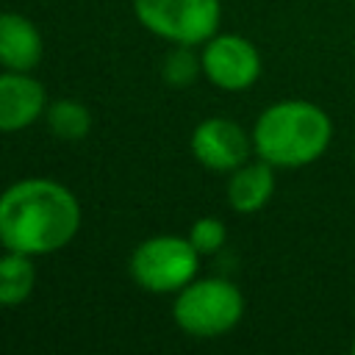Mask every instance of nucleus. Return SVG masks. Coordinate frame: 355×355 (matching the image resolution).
Masks as SVG:
<instances>
[{
    "mask_svg": "<svg viewBox=\"0 0 355 355\" xmlns=\"http://www.w3.org/2000/svg\"><path fill=\"white\" fill-rule=\"evenodd\" d=\"M200 69H202V61L189 50V44H180V47H175V50L166 55V61H164V80H166L169 86L183 89V86L194 83V78H197Z\"/></svg>",
    "mask_w": 355,
    "mask_h": 355,
    "instance_id": "nucleus-13",
    "label": "nucleus"
},
{
    "mask_svg": "<svg viewBox=\"0 0 355 355\" xmlns=\"http://www.w3.org/2000/svg\"><path fill=\"white\" fill-rule=\"evenodd\" d=\"M172 313L183 333L197 338H214L241 322L244 297L230 280L222 277L191 280L178 291Z\"/></svg>",
    "mask_w": 355,
    "mask_h": 355,
    "instance_id": "nucleus-3",
    "label": "nucleus"
},
{
    "mask_svg": "<svg viewBox=\"0 0 355 355\" xmlns=\"http://www.w3.org/2000/svg\"><path fill=\"white\" fill-rule=\"evenodd\" d=\"M252 150H255L252 136H247L244 128L236 125L233 119L211 116V119L200 122L191 133L194 158L214 172H233L236 166L250 161Z\"/></svg>",
    "mask_w": 355,
    "mask_h": 355,
    "instance_id": "nucleus-7",
    "label": "nucleus"
},
{
    "mask_svg": "<svg viewBox=\"0 0 355 355\" xmlns=\"http://www.w3.org/2000/svg\"><path fill=\"white\" fill-rule=\"evenodd\" d=\"M47 125H50V130L58 139L75 141V139H83L89 133L92 116H89V108L83 103H78V100H58L47 111Z\"/></svg>",
    "mask_w": 355,
    "mask_h": 355,
    "instance_id": "nucleus-12",
    "label": "nucleus"
},
{
    "mask_svg": "<svg viewBox=\"0 0 355 355\" xmlns=\"http://www.w3.org/2000/svg\"><path fill=\"white\" fill-rule=\"evenodd\" d=\"M200 252L189 239L155 236L141 241L130 255V275L147 291H178L189 286L197 275Z\"/></svg>",
    "mask_w": 355,
    "mask_h": 355,
    "instance_id": "nucleus-4",
    "label": "nucleus"
},
{
    "mask_svg": "<svg viewBox=\"0 0 355 355\" xmlns=\"http://www.w3.org/2000/svg\"><path fill=\"white\" fill-rule=\"evenodd\" d=\"M349 349H352V355H355V338H352V344H349Z\"/></svg>",
    "mask_w": 355,
    "mask_h": 355,
    "instance_id": "nucleus-15",
    "label": "nucleus"
},
{
    "mask_svg": "<svg viewBox=\"0 0 355 355\" xmlns=\"http://www.w3.org/2000/svg\"><path fill=\"white\" fill-rule=\"evenodd\" d=\"M42 33L22 14H0V64L28 72L42 61Z\"/></svg>",
    "mask_w": 355,
    "mask_h": 355,
    "instance_id": "nucleus-9",
    "label": "nucleus"
},
{
    "mask_svg": "<svg viewBox=\"0 0 355 355\" xmlns=\"http://www.w3.org/2000/svg\"><path fill=\"white\" fill-rule=\"evenodd\" d=\"M80 225L75 194L44 178L8 186L0 194V244L25 255H47L72 241Z\"/></svg>",
    "mask_w": 355,
    "mask_h": 355,
    "instance_id": "nucleus-1",
    "label": "nucleus"
},
{
    "mask_svg": "<svg viewBox=\"0 0 355 355\" xmlns=\"http://www.w3.org/2000/svg\"><path fill=\"white\" fill-rule=\"evenodd\" d=\"M225 239H227V230H225V225H222L216 216H202V219H197V222L191 225V233H189V241L194 244V250H197L200 255L216 252V250L225 244Z\"/></svg>",
    "mask_w": 355,
    "mask_h": 355,
    "instance_id": "nucleus-14",
    "label": "nucleus"
},
{
    "mask_svg": "<svg viewBox=\"0 0 355 355\" xmlns=\"http://www.w3.org/2000/svg\"><path fill=\"white\" fill-rule=\"evenodd\" d=\"M200 61L205 78L225 92H244L261 75V55L255 44L239 33H214L202 47Z\"/></svg>",
    "mask_w": 355,
    "mask_h": 355,
    "instance_id": "nucleus-6",
    "label": "nucleus"
},
{
    "mask_svg": "<svg viewBox=\"0 0 355 355\" xmlns=\"http://www.w3.org/2000/svg\"><path fill=\"white\" fill-rule=\"evenodd\" d=\"M275 194V166L263 158L247 161L230 172L227 180V200L230 208L239 214L261 211Z\"/></svg>",
    "mask_w": 355,
    "mask_h": 355,
    "instance_id": "nucleus-10",
    "label": "nucleus"
},
{
    "mask_svg": "<svg viewBox=\"0 0 355 355\" xmlns=\"http://www.w3.org/2000/svg\"><path fill=\"white\" fill-rule=\"evenodd\" d=\"M333 139V119L311 100H280L261 111L252 128L255 155L272 166H308L324 155Z\"/></svg>",
    "mask_w": 355,
    "mask_h": 355,
    "instance_id": "nucleus-2",
    "label": "nucleus"
},
{
    "mask_svg": "<svg viewBox=\"0 0 355 355\" xmlns=\"http://www.w3.org/2000/svg\"><path fill=\"white\" fill-rule=\"evenodd\" d=\"M33 280L36 272L31 255L8 250V255L0 258V305H19L22 300H28Z\"/></svg>",
    "mask_w": 355,
    "mask_h": 355,
    "instance_id": "nucleus-11",
    "label": "nucleus"
},
{
    "mask_svg": "<svg viewBox=\"0 0 355 355\" xmlns=\"http://www.w3.org/2000/svg\"><path fill=\"white\" fill-rule=\"evenodd\" d=\"M139 22L178 44L208 42L222 17L219 0H133Z\"/></svg>",
    "mask_w": 355,
    "mask_h": 355,
    "instance_id": "nucleus-5",
    "label": "nucleus"
},
{
    "mask_svg": "<svg viewBox=\"0 0 355 355\" xmlns=\"http://www.w3.org/2000/svg\"><path fill=\"white\" fill-rule=\"evenodd\" d=\"M44 111V86L28 72L0 75V130H22Z\"/></svg>",
    "mask_w": 355,
    "mask_h": 355,
    "instance_id": "nucleus-8",
    "label": "nucleus"
}]
</instances>
